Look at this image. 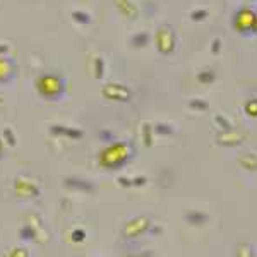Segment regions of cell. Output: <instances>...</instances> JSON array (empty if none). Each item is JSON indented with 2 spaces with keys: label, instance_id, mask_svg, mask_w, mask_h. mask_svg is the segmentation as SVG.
Masks as SVG:
<instances>
[{
  "label": "cell",
  "instance_id": "4",
  "mask_svg": "<svg viewBox=\"0 0 257 257\" xmlns=\"http://www.w3.org/2000/svg\"><path fill=\"white\" fill-rule=\"evenodd\" d=\"M14 187H16V192L23 197H38L41 194V190L38 185L35 184L33 180L26 177H18L14 182Z\"/></svg>",
  "mask_w": 257,
  "mask_h": 257
},
{
  "label": "cell",
  "instance_id": "18",
  "mask_svg": "<svg viewBox=\"0 0 257 257\" xmlns=\"http://www.w3.org/2000/svg\"><path fill=\"white\" fill-rule=\"evenodd\" d=\"M72 18L77 21V23H89V16L86 14V12H79V11H76V12H72Z\"/></svg>",
  "mask_w": 257,
  "mask_h": 257
},
{
  "label": "cell",
  "instance_id": "13",
  "mask_svg": "<svg viewBox=\"0 0 257 257\" xmlns=\"http://www.w3.org/2000/svg\"><path fill=\"white\" fill-rule=\"evenodd\" d=\"M19 237L23 238V240H26V242H35V233H33V230H31V226L30 225H26V226H23L19 230Z\"/></svg>",
  "mask_w": 257,
  "mask_h": 257
},
{
  "label": "cell",
  "instance_id": "8",
  "mask_svg": "<svg viewBox=\"0 0 257 257\" xmlns=\"http://www.w3.org/2000/svg\"><path fill=\"white\" fill-rule=\"evenodd\" d=\"M65 187L69 189H76V190H82V192H93L94 190V185L91 184L88 180H82V178H77V177H69L64 180Z\"/></svg>",
  "mask_w": 257,
  "mask_h": 257
},
{
  "label": "cell",
  "instance_id": "21",
  "mask_svg": "<svg viewBox=\"0 0 257 257\" xmlns=\"http://www.w3.org/2000/svg\"><path fill=\"white\" fill-rule=\"evenodd\" d=\"M125 257H151V255H148V254H128Z\"/></svg>",
  "mask_w": 257,
  "mask_h": 257
},
{
  "label": "cell",
  "instance_id": "9",
  "mask_svg": "<svg viewBox=\"0 0 257 257\" xmlns=\"http://www.w3.org/2000/svg\"><path fill=\"white\" fill-rule=\"evenodd\" d=\"M50 132L55 136H65V138H70V139L82 138V131H79V128H69L64 125H52L50 127Z\"/></svg>",
  "mask_w": 257,
  "mask_h": 257
},
{
  "label": "cell",
  "instance_id": "11",
  "mask_svg": "<svg viewBox=\"0 0 257 257\" xmlns=\"http://www.w3.org/2000/svg\"><path fill=\"white\" fill-rule=\"evenodd\" d=\"M237 257H255V250L250 243L243 242L237 245Z\"/></svg>",
  "mask_w": 257,
  "mask_h": 257
},
{
  "label": "cell",
  "instance_id": "19",
  "mask_svg": "<svg viewBox=\"0 0 257 257\" xmlns=\"http://www.w3.org/2000/svg\"><path fill=\"white\" fill-rule=\"evenodd\" d=\"M99 136H101V139H103V141H108V143H110L111 139H113V136H111L108 131H103V132H101V134H99Z\"/></svg>",
  "mask_w": 257,
  "mask_h": 257
},
{
  "label": "cell",
  "instance_id": "2",
  "mask_svg": "<svg viewBox=\"0 0 257 257\" xmlns=\"http://www.w3.org/2000/svg\"><path fill=\"white\" fill-rule=\"evenodd\" d=\"M36 88H38L41 96L48 99H55L64 93V82L55 76H41L36 81Z\"/></svg>",
  "mask_w": 257,
  "mask_h": 257
},
{
  "label": "cell",
  "instance_id": "6",
  "mask_svg": "<svg viewBox=\"0 0 257 257\" xmlns=\"http://www.w3.org/2000/svg\"><path fill=\"white\" fill-rule=\"evenodd\" d=\"M16 76V62L9 57H0V82H9Z\"/></svg>",
  "mask_w": 257,
  "mask_h": 257
},
{
  "label": "cell",
  "instance_id": "3",
  "mask_svg": "<svg viewBox=\"0 0 257 257\" xmlns=\"http://www.w3.org/2000/svg\"><path fill=\"white\" fill-rule=\"evenodd\" d=\"M149 228H151V219H149V216H146V214H141V216L132 218L131 221L125 223V226L122 228V235H123V238L132 240L149 231Z\"/></svg>",
  "mask_w": 257,
  "mask_h": 257
},
{
  "label": "cell",
  "instance_id": "17",
  "mask_svg": "<svg viewBox=\"0 0 257 257\" xmlns=\"http://www.w3.org/2000/svg\"><path fill=\"white\" fill-rule=\"evenodd\" d=\"M218 141L219 143H225V144H237L242 141V138H238V136H228V138L226 136H219Z\"/></svg>",
  "mask_w": 257,
  "mask_h": 257
},
{
  "label": "cell",
  "instance_id": "5",
  "mask_svg": "<svg viewBox=\"0 0 257 257\" xmlns=\"http://www.w3.org/2000/svg\"><path fill=\"white\" fill-rule=\"evenodd\" d=\"M26 225L31 226L33 233H35V242L36 243H47L50 242V233L48 230L45 228L43 221H41L40 216H36V214H30L28 216V223Z\"/></svg>",
  "mask_w": 257,
  "mask_h": 257
},
{
  "label": "cell",
  "instance_id": "15",
  "mask_svg": "<svg viewBox=\"0 0 257 257\" xmlns=\"http://www.w3.org/2000/svg\"><path fill=\"white\" fill-rule=\"evenodd\" d=\"M7 257H30V250H28L26 247H14V248H11Z\"/></svg>",
  "mask_w": 257,
  "mask_h": 257
},
{
  "label": "cell",
  "instance_id": "12",
  "mask_svg": "<svg viewBox=\"0 0 257 257\" xmlns=\"http://www.w3.org/2000/svg\"><path fill=\"white\" fill-rule=\"evenodd\" d=\"M240 163L247 170H257V158L252 155H243L242 158H240Z\"/></svg>",
  "mask_w": 257,
  "mask_h": 257
},
{
  "label": "cell",
  "instance_id": "14",
  "mask_svg": "<svg viewBox=\"0 0 257 257\" xmlns=\"http://www.w3.org/2000/svg\"><path fill=\"white\" fill-rule=\"evenodd\" d=\"M70 240H72L74 243H82L86 240V231L82 230V228H76V230L70 233Z\"/></svg>",
  "mask_w": 257,
  "mask_h": 257
},
{
  "label": "cell",
  "instance_id": "22",
  "mask_svg": "<svg viewBox=\"0 0 257 257\" xmlns=\"http://www.w3.org/2000/svg\"><path fill=\"white\" fill-rule=\"evenodd\" d=\"M4 155V146H2V139H0V156Z\"/></svg>",
  "mask_w": 257,
  "mask_h": 257
},
{
  "label": "cell",
  "instance_id": "20",
  "mask_svg": "<svg viewBox=\"0 0 257 257\" xmlns=\"http://www.w3.org/2000/svg\"><path fill=\"white\" fill-rule=\"evenodd\" d=\"M6 52H9V47H7V45H0V55Z\"/></svg>",
  "mask_w": 257,
  "mask_h": 257
},
{
  "label": "cell",
  "instance_id": "10",
  "mask_svg": "<svg viewBox=\"0 0 257 257\" xmlns=\"http://www.w3.org/2000/svg\"><path fill=\"white\" fill-rule=\"evenodd\" d=\"M185 221L192 226H202L209 221V216L206 213H201V211H189L185 214Z\"/></svg>",
  "mask_w": 257,
  "mask_h": 257
},
{
  "label": "cell",
  "instance_id": "1",
  "mask_svg": "<svg viewBox=\"0 0 257 257\" xmlns=\"http://www.w3.org/2000/svg\"><path fill=\"white\" fill-rule=\"evenodd\" d=\"M134 149L128 143H113L99 153V165L106 170H118L131 161Z\"/></svg>",
  "mask_w": 257,
  "mask_h": 257
},
{
  "label": "cell",
  "instance_id": "7",
  "mask_svg": "<svg viewBox=\"0 0 257 257\" xmlns=\"http://www.w3.org/2000/svg\"><path fill=\"white\" fill-rule=\"evenodd\" d=\"M103 94L110 99H117V101H127V99L131 98L128 89H125L120 84H108L105 89H103Z\"/></svg>",
  "mask_w": 257,
  "mask_h": 257
},
{
  "label": "cell",
  "instance_id": "16",
  "mask_svg": "<svg viewBox=\"0 0 257 257\" xmlns=\"http://www.w3.org/2000/svg\"><path fill=\"white\" fill-rule=\"evenodd\" d=\"M4 139L7 141V144H9V146H16V144H18V139H16L14 132H12L9 127L4 131Z\"/></svg>",
  "mask_w": 257,
  "mask_h": 257
}]
</instances>
